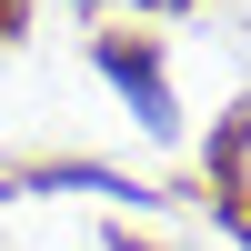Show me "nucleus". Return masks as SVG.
I'll return each instance as SVG.
<instances>
[{
  "instance_id": "obj_1",
  "label": "nucleus",
  "mask_w": 251,
  "mask_h": 251,
  "mask_svg": "<svg viewBox=\"0 0 251 251\" xmlns=\"http://www.w3.org/2000/svg\"><path fill=\"white\" fill-rule=\"evenodd\" d=\"M100 71H111V91L121 100H131V111H141V131H161V141H171L181 131V111H171V80H161V60H151V40H121V30H100Z\"/></svg>"
},
{
  "instance_id": "obj_2",
  "label": "nucleus",
  "mask_w": 251,
  "mask_h": 251,
  "mask_svg": "<svg viewBox=\"0 0 251 251\" xmlns=\"http://www.w3.org/2000/svg\"><path fill=\"white\" fill-rule=\"evenodd\" d=\"M10 30H20V0H0V40H10Z\"/></svg>"
}]
</instances>
